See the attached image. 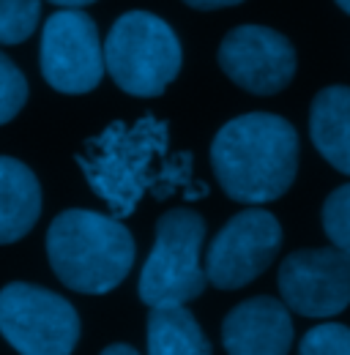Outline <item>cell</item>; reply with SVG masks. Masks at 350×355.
Masks as SVG:
<instances>
[{"mask_svg":"<svg viewBox=\"0 0 350 355\" xmlns=\"http://www.w3.org/2000/svg\"><path fill=\"white\" fill-rule=\"evenodd\" d=\"M211 167L227 197L249 205L282 197L299 170V134L271 112L224 123L211 145Z\"/></svg>","mask_w":350,"mask_h":355,"instance_id":"cell-1","label":"cell"},{"mask_svg":"<svg viewBox=\"0 0 350 355\" xmlns=\"http://www.w3.org/2000/svg\"><path fill=\"white\" fill-rule=\"evenodd\" d=\"M47 257L55 276L74 293L104 295L115 290L134 263V238L112 216L72 208L47 230Z\"/></svg>","mask_w":350,"mask_h":355,"instance_id":"cell-2","label":"cell"},{"mask_svg":"<svg viewBox=\"0 0 350 355\" xmlns=\"http://www.w3.org/2000/svg\"><path fill=\"white\" fill-rule=\"evenodd\" d=\"M167 150V126L156 118L112 123L85 142L80 167L90 189L107 200L118 216H129L140 197L156 183L153 164Z\"/></svg>","mask_w":350,"mask_h":355,"instance_id":"cell-3","label":"cell"},{"mask_svg":"<svg viewBox=\"0 0 350 355\" xmlns=\"http://www.w3.org/2000/svg\"><path fill=\"white\" fill-rule=\"evenodd\" d=\"M206 222L189 208H173L156 224L153 249L140 273V301L153 306H186L200 298L208 276L203 266Z\"/></svg>","mask_w":350,"mask_h":355,"instance_id":"cell-4","label":"cell"},{"mask_svg":"<svg viewBox=\"0 0 350 355\" xmlns=\"http://www.w3.org/2000/svg\"><path fill=\"white\" fill-rule=\"evenodd\" d=\"M104 66L129 96H159L181 71V42L156 14L129 11L104 42Z\"/></svg>","mask_w":350,"mask_h":355,"instance_id":"cell-5","label":"cell"},{"mask_svg":"<svg viewBox=\"0 0 350 355\" xmlns=\"http://www.w3.org/2000/svg\"><path fill=\"white\" fill-rule=\"evenodd\" d=\"M0 334L19 355H72L80 317L63 295L11 282L0 290Z\"/></svg>","mask_w":350,"mask_h":355,"instance_id":"cell-6","label":"cell"},{"mask_svg":"<svg viewBox=\"0 0 350 355\" xmlns=\"http://www.w3.org/2000/svg\"><path fill=\"white\" fill-rule=\"evenodd\" d=\"M104 46L96 22L80 8H60L44 22L42 74L66 96L93 90L104 77Z\"/></svg>","mask_w":350,"mask_h":355,"instance_id":"cell-7","label":"cell"},{"mask_svg":"<svg viewBox=\"0 0 350 355\" xmlns=\"http://www.w3.org/2000/svg\"><path fill=\"white\" fill-rule=\"evenodd\" d=\"M282 246V227L274 214L249 208L219 230L206 254V276L219 290H238L274 263Z\"/></svg>","mask_w":350,"mask_h":355,"instance_id":"cell-8","label":"cell"},{"mask_svg":"<svg viewBox=\"0 0 350 355\" xmlns=\"http://www.w3.org/2000/svg\"><path fill=\"white\" fill-rule=\"evenodd\" d=\"M285 304L304 317H334L350 304V254L342 249H301L279 268Z\"/></svg>","mask_w":350,"mask_h":355,"instance_id":"cell-9","label":"cell"},{"mask_svg":"<svg viewBox=\"0 0 350 355\" xmlns=\"http://www.w3.org/2000/svg\"><path fill=\"white\" fill-rule=\"evenodd\" d=\"M219 66L238 88L274 96L288 88L296 74V49L271 28L241 25L224 36L219 46Z\"/></svg>","mask_w":350,"mask_h":355,"instance_id":"cell-10","label":"cell"},{"mask_svg":"<svg viewBox=\"0 0 350 355\" xmlns=\"http://www.w3.org/2000/svg\"><path fill=\"white\" fill-rule=\"evenodd\" d=\"M227 355H288L293 345V320L285 304L260 295L238 304L222 322Z\"/></svg>","mask_w":350,"mask_h":355,"instance_id":"cell-11","label":"cell"},{"mask_svg":"<svg viewBox=\"0 0 350 355\" xmlns=\"http://www.w3.org/2000/svg\"><path fill=\"white\" fill-rule=\"evenodd\" d=\"M42 216V186L28 164L0 156V246L25 238Z\"/></svg>","mask_w":350,"mask_h":355,"instance_id":"cell-12","label":"cell"},{"mask_svg":"<svg viewBox=\"0 0 350 355\" xmlns=\"http://www.w3.org/2000/svg\"><path fill=\"white\" fill-rule=\"evenodd\" d=\"M309 134L320 156L334 170L350 175V88L334 85L315 96Z\"/></svg>","mask_w":350,"mask_h":355,"instance_id":"cell-13","label":"cell"},{"mask_svg":"<svg viewBox=\"0 0 350 355\" xmlns=\"http://www.w3.org/2000/svg\"><path fill=\"white\" fill-rule=\"evenodd\" d=\"M148 355H211V342L186 306H153L148 314Z\"/></svg>","mask_w":350,"mask_h":355,"instance_id":"cell-14","label":"cell"},{"mask_svg":"<svg viewBox=\"0 0 350 355\" xmlns=\"http://www.w3.org/2000/svg\"><path fill=\"white\" fill-rule=\"evenodd\" d=\"M42 0H0V44H19L33 36Z\"/></svg>","mask_w":350,"mask_h":355,"instance_id":"cell-15","label":"cell"},{"mask_svg":"<svg viewBox=\"0 0 350 355\" xmlns=\"http://www.w3.org/2000/svg\"><path fill=\"white\" fill-rule=\"evenodd\" d=\"M28 101V80L8 55L0 52V126L14 121Z\"/></svg>","mask_w":350,"mask_h":355,"instance_id":"cell-16","label":"cell"},{"mask_svg":"<svg viewBox=\"0 0 350 355\" xmlns=\"http://www.w3.org/2000/svg\"><path fill=\"white\" fill-rule=\"evenodd\" d=\"M323 230L337 249L350 254V183L328 194L323 205Z\"/></svg>","mask_w":350,"mask_h":355,"instance_id":"cell-17","label":"cell"},{"mask_svg":"<svg viewBox=\"0 0 350 355\" xmlns=\"http://www.w3.org/2000/svg\"><path fill=\"white\" fill-rule=\"evenodd\" d=\"M299 355H350V328L326 322L301 339Z\"/></svg>","mask_w":350,"mask_h":355,"instance_id":"cell-18","label":"cell"},{"mask_svg":"<svg viewBox=\"0 0 350 355\" xmlns=\"http://www.w3.org/2000/svg\"><path fill=\"white\" fill-rule=\"evenodd\" d=\"M186 6L192 8H200V11H214V8H227V6H238L244 0H183Z\"/></svg>","mask_w":350,"mask_h":355,"instance_id":"cell-19","label":"cell"},{"mask_svg":"<svg viewBox=\"0 0 350 355\" xmlns=\"http://www.w3.org/2000/svg\"><path fill=\"white\" fill-rule=\"evenodd\" d=\"M101 355H140V353L134 347H129V345H110V347L101 350Z\"/></svg>","mask_w":350,"mask_h":355,"instance_id":"cell-20","label":"cell"},{"mask_svg":"<svg viewBox=\"0 0 350 355\" xmlns=\"http://www.w3.org/2000/svg\"><path fill=\"white\" fill-rule=\"evenodd\" d=\"M49 3L63 6V8H83V6H90V3H96V0H49Z\"/></svg>","mask_w":350,"mask_h":355,"instance_id":"cell-21","label":"cell"},{"mask_svg":"<svg viewBox=\"0 0 350 355\" xmlns=\"http://www.w3.org/2000/svg\"><path fill=\"white\" fill-rule=\"evenodd\" d=\"M337 3H340V8H345V11L350 14V0H337Z\"/></svg>","mask_w":350,"mask_h":355,"instance_id":"cell-22","label":"cell"}]
</instances>
